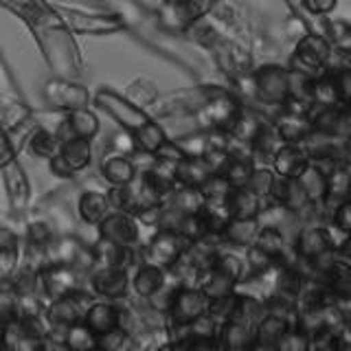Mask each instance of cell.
Listing matches in <instances>:
<instances>
[{
    "mask_svg": "<svg viewBox=\"0 0 351 351\" xmlns=\"http://www.w3.org/2000/svg\"><path fill=\"white\" fill-rule=\"evenodd\" d=\"M3 180H5V186H7V193L11 197V202L16 206H22L29 195V184H27V178H25V171L22 167L16 162V158H9L5 162V169H3Z\"/></svg>",
    "mask_w": 351,
    "mask_h": 351,
    "instance_id": "d6a6232c",
    "label": "cell"
},
{
    "mask_svg": "<svg viewBox=\"0 0 351 351\" xmlns=\"http://www.w3.org/2000/svg\"><path fill=\"white\" fill-rule=\"evenodd\" d=\"M86 274L75 263H49L40 270V288L47 299H60V296H69L84 290Z\"/></svg>",
    "mask_w": 351,
    "mask_h": 351,
    "instance_id": "3957f363",
    "label": "cell"
},
{
    "mask_svg": "<svg viewBox=\"0 0 351 351\" xmlns=\"http://www.w3.org/2000/svg\"><path fill=\"white\" fill-rule=\"evenodd\" d=\"M292 327L290 321H285L281 316L274 314H263V318L257 323L255 329V349H277L281 338L288 334V329Z\"/></svg>",
    "mask_w": 351,
    "mask_h": 351,
    "instance_id": "cb8c5ba5",
    "label": "cell"
},
{
    "mask_svg": "<svg viewBox=\"0 0 351 351\" xmlns=\"http://www.w3.org/2000/svg\"><path fill=\"white\" fill-rule=\"evenodd\" d=\"M279 145H281V138L277 136V132H274L272 121H268V123L261 128L257 138L250 143V156L255 160L257 167H270L274 152L279 149Z\"/></svg>",
    "mask_w": 351,
    "mask_h": 351,
    "instance_id": "83f0119b",
    "label": "cell"
},
{
    "mask_svg": "<svg viewBox=\"0 0 351 351\" xmlns=\"http://www.w3.org/2000/svg\"><path fill=\"white\" fill-rule=\"evenodd\" d=\"M252 97L261 106L283 108L290 99V69H283V66H274V64L261 66L252 75Z\"/></svg>",
    "mask_w": 351,
    "mask_h": 351,
    "instance_id": "6da1fadb",
    "label": "cell"
},
{
    "mask_svg": "<svg viewBox=\"0 0 351 351\" xmlns=\"http://www.w3.org/2000/svg\"><path fill=\"white\" fill-rule=\"evenodd\" d=\"M312 101H314V106H336V104H340L338 86H336V80H334L332 71H325V73L314 77Z\"/></svg>",
    "mask_w": 351,
    "mask_h": 351,
    "instance_id": "8d00e7d4",
    "label": "cell"
},
{
    "mask_svg": "<svg viewBox=\"0 0 351 351\" xmlns=\"http://www.w3.org/2000/svg\"><path fill=\"white\" fill-rule=\"evenodd\" d=\"M84 325L99 338L123 325V310L112 301H97L86 307Z\"/></svg>",
    "mask_w": 351,
    "mask_h": 351,
    "instance_id": "4fadbf2b",
    "label": "cell"
},
{
    "mask_svg": "<svg viewBox=\"0 0 351 351\" xmlns=\"http://www.w3.org/2000/svg\"><path fill=\"white\" fill-rule=\"evenodd\" d=\"M255 169H257V165H255V160H252L250 152L248 149H235V152H230V160L224 167L222 176L230 182L233 189H237V186H248V182L252 178V171Z\"/></svg>",
    "mask_w": 351,
    "mask_h": 351,
    "instance_id": "d4e9b609",
    "label": "cell"
},
{
    "mask_svg": "<svg viewBox=\"0 0 351 351\" xmlns=\"http://www.w3.org/2000/svg\"><path fill=\"white\" fill-rule=\"evenodd\" d=\"M274 178H277V173H274L272 167H257L255 171H252V178L248 182V189L255 191L263 204L268 202L270 197V191H272V184H274Z\"/></svg>",
    "mask_w": 351,
    "mask_h": 351,
    "instance_id": "b9f144b4",
    "label": "cell"
},
{
    "mask_svg": "<svg viewBox=\"0 0 351 351\" xmlns=\"http://www.w3.org/2000/svg\"><path fill=\"white\" fill-rule=\"evenodd\" d=\"M90 290L84 292H75L69 296H60V299H53L51 305L47 307V323L51 327V334H60L64 338L66 329H71L77 323H84V314H86V307L82 305L84 299H90ZM64 343V340H62Z\"/></svg>",
    "mask_w": 351,
    "mask_h": 351,
    "instance_id": "8992f818",
    "label": "cell"
},
{
    "mask_svg": "<svg viewBox=\"0 0 351 351\" xmlns=\"http://www.w3.org/2000/svg\"><path fill=\"white\" fill-rule=\"evenodd\" d=\"M132 138H134L136 152L145 154V156H154V154L160 152L169 143L165 128L160 123H156V121H152V119L143 128L132 132Z\"/></svg>",
    "mask_w": 351,
    "mask_h": 351,
    "instance_id": "4316f807",
    "label": "cell"
},
{
    "mask_svg": "<svg viewBox=\"0 0 351 351\" xmlns=\"http://www.w3.org/2000/svg\"><path fill=\"white\" fill-rule=\"evenodd\" d=\"M327 217L332 219L340 230L351 233V197H345V200H340L334 206H329Z\"/></svg>",
    "mask_w": 351,
    "mask_h": 351,
    "instance_id": "f6af8a7d",
    "label": "cell"
},
{
    "mask_svg": "<svg viewBox=\"0 0 351 351\" xmlns=\"http://www.w3.org/2000/svg\"><path fill=\"white\" fill-rule=\"evenodd\" d=\"M95 104L101 110H106V112L128 132H134V130L143 128L149 121V117L143 112L138 106L130 104L128 99L119 97L112 90H99L95 95Z\"/></svg>",
    "mask_w": 351,
    "mask_h": 351,
    "instance_id": "8fae6325",
    "label": "cell"
},
{
    "mask_svg": "<svg viewBox=\"0 0 351 351\" xmlns=\"http://www.w3.org/2000/svg\"><path fill=\"white\" fill-rule=\"evenodd\" d=\"M323 283L327 285L329 294L334 296L336 303L351 301V261L336 255L329 268L323 272Z\"/></svg>",
    "mask_w": 351,
    "mask_h": 351,
    "instance_id": "2e32d148",
    "label": "cell"
},
{
    "mask_svg": "<svg viewBox=\"0 0 351 351\" xmlns=\"http://www.w3.org/2000/svg\"><path fill=\"white\" fill-rule=\"evenodd\" d=\"M66 25L77 33H93V36H106V33H114L123 29V22L117 16H84L66 11L64 14Z\"/></svg>",
    "mask_w": 351,
    "mask_h": 351,
    "instance_id": "d6986e66",
    "label": "cell"
},
{
    "mask_svg": "<svg viewBox=\"0 0 351 351\" xmlns=\"http://www.w3.org/2000/svg\"><path fill=\"white\" fill-rule=\"evenodd\" d=\"M255 246L257 250L266 252L268 257H272L274 261L285 263L292 255V246L288 241V233L283 228L274 226V224H261L259 233L255 237Z\"/></svg>",
    "mask_w": 351,
    "mask_h": 351,
    "instance_id": "9a60e30c",
    "label": "cell"
},
{
    "mask_svg": "<svg viewBox=\"0 0 351 351\" xmlns=\"http://www.w3.org/2000/svg\"><path fill=\"white\" fill-rule=\"evenodd\" d=\"M62 340H64V347L75 349V351H84V349H95V347H99V338L84 323H77L71 329H66Z\"/></svg>",
    "mask_w": 351,
    "mask_h": 351,
    "instance_id": "60d3db41",
    "label": "cell"
},
{
    "mask_svg": "<svg viewBox=\"0 0 351 351\" xmlns=\"http://www.w3.org/2000/svg\"><path fill=\"white\" fill-rule=\"evenodd\" d=\"M208 176H211V171H208L202 156H184L178 162V169H176V180H178V184L186 186H200Z\"/></svg>",
    "mask_w": 351,
    "mask_h": 351,
    "instance_id": "d590c367",
    "label": "cell"
},
{
    "mask_svg": "<svg viewBox=\"0 0 351 351\" xmlns=\"http://www.w3.org/2000/svg\"><path fill=\"white\" fill-rule=\"evenodd\" d=\"M307 165H310V156H307L305 145H296V143H281L279 149L274 152V158L270 162V167L274 173L281 178L294 180Z\"/></svg>",
    "mask_w": 351,
    "mask_h": 351,
    "instance_id": "5bb4252c",
    "label": "cell"
},
{
    "mask_svg": "<svg viewBox=\"0 0 351 351\" xmlns=\"http://www.w3.org/2000/svg\"><path fill=\"white\" fill-rule=\"evenodd\" d=\"M332 73L338 86L340 104L351 106V64H343V66H338V69H332Z\"/></svg>",
    "mask_w": 351,
    "mask_h": 351,
    "instance_id": "bcb514c9",
    "label": "cell"
},
{
    "mask_svg": "<svg viewBox=\"0 0 351 351\" xmlns=\"http://www.w3.org/2000/svg\"><path fill=\"white\" fill-rule=\"evenodd\" d=\"M235 303H237V290L224 296H217V299H211V303H208V314H211L217 323H224L226 318H230V314H233Z\"/></svg>",
    "mask_w": 351,
    "mask_h": 351,
    "instance_id": "ee69618b",
    "label": "cell"
},
{
    "mask_svg": "<svg viewBox=\"0 0 351 351\" xmlns=\"http://www.w3.org/2000/svg\"><path fill=\"white\" fill-rule=\"evenodd\" d=\"M349 29H351V22H349Z\"/></svg>",
    "mask_w": 351,
    "mask_h": 351,
    "instance_id": "f907efd6",
    "label": "cell"
},
{
    "mask_svg": "<svg viewBox=\"0 0 351 351\" xmlns=\"http://www.w3.org/2000/svg\"><path fill=\"white\" fill-rule=\"evenodd\" d=\"M97 226H99V237L114 241V244L136 248V244L141 241L138 217L128 211H121V208H112Z\"/></svg>",
    "mask_w": 351,
    "mask_h": 351,
    "instance_id": "30bf717a",
    "label": "cell"
},
{
    "mask_svg": "<svg viewBox=\"0 0 351 351\" xmlns=\"http://www.w3.org/2000/svg\"><path fill=\"white\" fill-rule=\"evenodd\" d=\"M340 257H345V259H349L351 261V233L343 239V244H340V248L336 250Z\"/></svg>",
    "mask_w": 351,
    "mask_h": 351,
    "instance_id": "c3c4849f",
    "label": "cell"
},
{
    "mask_svg": "<svg viewBox=\"0 0 351 351\" xmlns=\"http://www.w3.org/2000/svg\"><path fill=\"white\" fill-rule=\"evenodd\" d=\"M64 128L69 130V136L93 141L99 132V119L88 108H77V110H71L69 119L64 121Z\"/></svg>",
    "mask_w": 351,
    "mask_h": 351,
    "instance_id": "836d02e7",
    "label": "cell"
},
{
    "mask_svg": "<svg viewBox=\"0 0 351 351\" xmlns=\"http://www.w3.org/2000/svg\"><path fill=\"white\" fill-rule=\"evenodd\" d=\"M112 211V202H110V193L104 191H86L80 197L77 204V213L86 224H99L101 219Z\"/></svg>",
    "mask_w": 351,
    "mask_h": 351,
    "instance_id": "f1b7e54d",
    "label": "cell"
},
{
    "mask_svg": "<svg viewBox=\"0 0 351 351\" xmlns=\"http://www.w3.org/2000/svg\"><path fill=\"white\" fill-rule=\"evenodd\" d=\"M186 246H189V241L180 233H176V230H169V228H156L154 237L141 250V261L154 263V266H160L165 270H171L173 263L180 259Z\"/></svg>",
    "mask_w": 351,
    "mask_h": 351,
    "instance_id": "5b68a950",
    "label": "cell"
},
{
    "mask_svg": "<svg viewBox=\"0 0 351 351\" xmlns=\"http://www.w3.org/2000/svg\"><path fill=\"white\" fill-rule=\"evenodd\" d=\"M132 285L130 268L125 266H95L88 274V288L101 299H125Z\"/></svg>",
    "mask_w": 351,
    "mask_h": 351,
    "instance_id": "52a82bcc",
    "label": "cell"
},
{
    "mask_svg": "<svg viewBox=\"0 0 351 351\" xmlns=\"http://www.w3.org/2000/svg\"><path fill=\"white\" fill-rule=\"evenodd\" d=\"M294 180L299 182L303 193L307 195V200L314 206L327 208V171L323 167L310 162Z\"/></svg>",
    "mask_w": 351,
    "mask_h": 351,
    "instance_id": "ffe728a7",
    "label": "cell"
},
{
    "mask_svg": "<svg viewBox=\"0 0 351 351\" xmlns=\"http://www.w3.org/2000/svg\"><path fill=\"white\" fill-rule=\"evenodd\" d=\"M93 160V143L90 138H80V136H69L62 141V145L55 154V158H51V169L55 176H69L84 171Z\"/></svg>",
    "mask_w": 351,
    "mask_h": 351,
    "instance_id": "ba28073f",
    "label": "cell"
},
{
    "mask_svg": "<svg viewBox=\"0 0 351 351\" xmlns=\"http://www.w3.org/2000/svg\"><path fill=\"white\" fill-rule=\"evenodd\" d=\"M292 255L299 257L305 263H314L327 252H332V244H329L327 233L323 222H305L299 224L292 237Z\"/></svg>",
    "mask_w": 351,
    "mask_h": 351,
    "instance_id": "9c48e42d",
    "label": "cell"
},
{
    "mask_svg": "<svg viewBox=\"0 0 351 351\" xmlns=\"http://www.w3.org/2000/svg\"><path fill=\"white\" fill-rule=\"evenodd\" d=\"M47 99L53 108L60 110H77L88 106V90L64 80H53L47 84Z\"/></svg>",
    "mask_w": 351,
    "mask_h": 351,
    "instance_id": "e0dca14e",
    "label": "cell"
},
{
    "mask_svg": "<svg viewBox=\"0 0 351 351\" xmlns=\"http://www.w3.org/2000/svg\"><path fill=\"white\" fill-rule=\"evenodd\" d=\"M336 3H338V0H303L305 9L310 11V14H314V16H327V14H332Z\"/></svg>",
    "mask_w": 351,
    "mask_h": 351,
    "instance_id": "7dc6e473",
    "label": "cell"
},
{
    "mask_svg": "<svg viewBox=\"0 0 351 351\" xmlns=\"http://www.w3.org/2000/svg\"><path fill=\"white\" fill-rule=\"evenodd\" d=\"M279 351H305V349H312V338L307 336L301 327L292 325L288 329V334L281 338V343L277 347Z\"/></svg>",
    "mask_w": 351,
    "mask_h": 351,
    "instance_id": "7bdbcfd3",
    "label": "cell"
},
{
    "mask_svg": "<svg viewBox=\"0 0 351 351\" xmlns=\"http://www.w3.org/2000/svg\"><path fill=\"white\" fill-rule=\"evenodd\" d=\"M20 261V239L11 228L0 226V277L11 279Z\"/></svg>",
    "mask_w": 351,
    "mask_h": 351,
    "instance_id": "4dcf8cb0",
    "label": "cell"
},
{
    "mask_svg": "<svg viewBox=\"0 0 351 351\" xmlns=\"http://www.w3.org/2000/svg\"><path fill=\"white\" fill-rule=\"evenodd\" d=\"M197 285H200V288L206 292L208 299H217V296H224V294H230V292L237 290V283L215 266H211L208 270L202 272V277H200V281H197Z\"/></svg>",
    "mask_w": 351,
    "mask_h": 351,
    "instance_id": "e575fe53",
    "label": "cell"
},
{
    "mask_svg": "<svg viewBox=\"0 0 351 351\" xmlns=\"http://www.w3.org/2000/svg\"><path fill=\"white\" fill-rule=\"evenodd\" d=\"M351 195V162L336 165L327 171V211L329 206Z\"/></svg>",
    "mask_w": 351,
    "mask_h": 351,
    "instance_id": "f546056e",
    "label": "cell"
},
{
    "mask_svg": "<svg viewBox=\"0 0 351 351\" xmlns=\"http://www.w3.org/2000/svg\"><path fill=\"white\" fill-rule=\"evenodd\" d=\"M272 125L281 143H296V145H303V143L314 134V125L310 112H299V110H290V108H281L277 114L272 117Z\"/></svg>",
    "mask_w": 351,
    "mask_h": 351,
    "instance_id": "7c38bea8",
    "label": "cell"
},
{
    "mask_svg": "<svg viewBox=\"0 0 351 351\" xmlns=\"http://www.w3.org/2000/svg\"><path fill=\"white\" fill-rule=\"evenodd\" d=\"M165 281H167V270L160 266H154V263L141 261L134 277H132V288H134V292L141 299H149Z\"/></svg>",
    "mask_w": 351,
    "mask_h": 351,
    "instance_id": "484cf974",
    "label": "cell"
},
{
    "mask_svg": "<svg viewBox=\"0 0 351 351\" xmlns=\"http://www.w3.org/2000/svg\"><path fill=\"white\" fill-rule=\"evenodd\" d=\"M347 334H349V338H351V321L347 323Z\"/></svg>",
    "mask_w": 351,
    "mask_h": 351,
    "instance_id": "681fc988",
    "label": "cell"
},
{
    "mask_svg": "<svg viewBox=\"0 0 351 351\" xmlns=\"http://www.w3.org/2000/svg\"><path fill=\"white\" fill-rule=\"evenodd\" d=\"M349 197H351V195H349Z\"/></svg>",
    "mask_w": 351,
    "mask_h": 351,
    "instance_id": "816d5d0a",
    "label": "cell"
},
{
    "mask_svg": "<svg viewBox=\"0 0 351 351\" xmlns=\"http://www.w3.org/2000/svg\"><path fill=\"white\" fill-rule=\"evenodd\" d=\"M165 204H169L171 208H176V211L189 215V213H197L204 206V197L200 193V186L176 184V189L169 193Z\"/></svg>",
    "mask_w": 351,
    "mask_h": 351,
    "instance_id": "1f68e13d",
    "label": "cell"
},
{
    "mask_svg": "<svg viewBox=\"0 0 351 351\" xmlns=\"http://www.w3.org/2000/svg\"><path fill=\"white\" fill-rule=\"evenodd\" d=\"M200 193L204 197V204H226L230 193H233V186L222 173H211L200 184Z\"/></svg>",
    "mask_w": 351,
    "mask_h": 351,
    "instance_id": "74e56055",
    "label": "cell"
},
{
    "mask_svg": "<svg viewBox=\"0 0 351 351\" xmlns=\"http://www.w3.org/2000/svg\"><path fill=\"white\" fill-rule=\"evenodd\" d=\"M334 47L329 44L325 36H316V33H307L294 47V58H292V71H301L307 75H321L327 71L329 60H332Z\"/></svg>",
    "mask_w": 351,
    "mask_h": 351,
    "instance_id": "277c9868",
    "label": "cell"
},
{
    "mask_svg": "<svg viewBox=\"0 0 351 351\" xmlns=\"http://www.w3.org/2000/svg\"><path fill=\"white\" fill-rule=\"evenodd\" d=\"M176 145L180 147L184 156H204L206 149L211 147V136H208V130H193L189 134H182L173 141Z\"/></svg>",
    "mask_w": 351,
    "mask_h": 351,
    "instance_id": "ab89813d",
    "label": "cell"
},
{
    "mask_svg": "<svg viewBox=\"0 0 351 351\" xmlns=\"http://www.w3.org/2000/svg\"><path fill=\"white\" fill-rule=\"evenodd\" d=\"M136 171H138L136 162L132 160L128 154L114 152V154H108V156L101 160V176L112 186L128 184L136 176Z\"/></svg>",
    "mask_w": 351,
    "mask_h": 351,
    "instance_id": "603a6c76",
    "label": "cell"
},
{
    "mask_svg": "<svg viewBox=\"0 0 351 351\" xmlns=\"http://www.w3.org/2000/svg\"><path fill=\"white\" fill-rule=\"evenodd\" d=\"M259 226H261L259 219H230L224 233L219 235V244H222V248L244 252L248 246L255 244Z\"/></svg>",
    "mask_w": 351,
    "mask_h": 351,
    "instance_id": "ac0fdd59",
    "label": "cell"
},
{
    "mask_svg": "<svg viewBox=\"0 0 351 351\" xmlns=\"http://www.w3.org/2000/svg\"><path fill=\"white\" fill-rule=\"evenodd\" d=\"M60 145H62L60 136L55 134V132H49V130H36L29 136V152L38 158H49V160L55 158Z\"/></svg>",
    "mask_w": 351,
    "mask_h": 351,
    "instance_id": "f35d334b",
    "label": "cell"
},
{
    "mask_svg": "<svg viewBox=\"0 0 351 351\" xmlns=\"http://www.w3.org/2000/svg\"><path fill=\"white\" fill-rule=\"evenodd\" d=\"M208 303H211V299H208L200 285H180L178 292L173 296L169 312L165 314L167 329L186 327L195 323L197 318L208 314Z\"/></svg>",
    "mask_w": 351,
    "mask_h": 351,
    "instance_id": "7a4b0ae2",
    "label": "cell"
},
{
    "mask_svg": "<svg viewBox=\"0 0 351 351\" xmlns=\"http://www.w3.org/2000/svg\"><path fill=\"white\" fill-rule=\"evenodd\" d=\"M217 340L219 349H255V327L226 318L224 323H219Z\"/></svg>",
    "mask_w": 351,
    "mask_h": 351,
    "instance_id": "44dd1931",
    "label": "cell"
},
{
    "mask_svg": "<svg viewBox=\"0 0 351 351\" xmlns=\"http://www.w3.org/2000/svg\"><path fill=\"white\" fill-rule=\"evenodd\" d=\"M226 206L233 219H259L263 211V200L248 186H237L230 193Z\"/></svg>",
    "mask_w": 351,
    "mask_h": 351,
    "instance_id": "7402d4cb",
    "label": "cell"
}]
</instances>
